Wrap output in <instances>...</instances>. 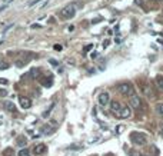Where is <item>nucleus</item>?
Instances as JSON below:
<instances>
[{"instance_id":"1","label":"nucleus","mask_w":163,"mask_h":156,"mask_svg":"<svg viewBox=\"0 0 163 156\" xmlns=\"http://www.w3.org/2000/svg\"><path fill=\"white\" fill-rule=\"evenodd\" d=\"M130 140H132V143H135L137 146H142V145H144V143L147 142V136L144 133H142V132H132Z\"/></svg>"},{"instance_id":"2","label":"nucleus","mask_w":163,"mask_h":156,"mask_svg":"<svg viewBox=\"0 0 163 156\" xmlns=\"http://www.w3.org/2000/svg\"><path fill=\"white\" fill-rule=\"evenodd\" d=\"M119 92L122 93V95H124V96H133L135 95V87L132 86V83H120V85L118 86Z\"/></svg>"},{"instance_id":"3","label":"nucleus","mask_w":163,"mask_h":156,"mask_svg":"<svg viewBox=\"0 0 163 156\" xmlns=\"http://www.w3.org/2000/svg\"><path fill=\"white\" fill-rule=\"evenodd\" d=\"M74 13H76V9H74V6L69 4V6H66V7H63V9H62L60 16H62V19L69 20V19H72V17H74Z\"/></svg>"},{"instance_id":"4","label":"nucleus","mask_w":163,"mask_h":156,"mask_svg":"<svg viewBox=\"0 0 163 156\" xmlns=\"http://www.w3.org/2000/svg\"><path fill=\"white\" fill-rule=\"evenodd\" d=\"M130 115H132V110L129 106H122L120 110L116 113V116L120 117V119H127V117H130Z\"/></svg>"},{"instance_id":"5","label":"nucleus","mask_w":163,"mask_h":156,"mask_svg":"<svg viewBox=\"0 0 163 156\" xmlns=\"http://www.w3.org/2000/svg\"><path fill=\"white\" fill-rule=\"evenodd\" d=\"M19 103H20V106H22L23 109H29V107L32 106V100H30L29 98H26V96H20Z\"/></svg>"},{"instance_id":"6","label":"nucleus","mask_w":163,"mask_h":156,"mask_svg":"<svg viewBox=\"0 0 163 156\" xmlns=\"http://www.w3.org/2000/svg\"><path fill=\"white\" fill-rule=\"evenodd\" d=\"M110 96H109V93L107 92H102L100 95H99V103L102 104V106H106V104L109 103V100H110Z\"/></svg>"},{"instance_id":"7","label":"nucleus","mask_w":163,"mask_h":156,"mask_svg":"<svg viewBox=\"0 0 163 156\" xmlns=\"http://www.w3.org/2000/svg\"><path fill=\"white\" fill-rule=\"evenodd\" d=\"M130 106L132 107H135V109H139L140 106H142V102H140V98L136 96V95H133L130 98Z\"/></svg>"},{"instance_id":"8","label":"nucleus","mask_w":163,"mask_h":156,"mask_svg":"<svg viewBox=\"0 0 163 156\" xmlns=\"http://www.w3.org/2000/svg\"><path fill=\"white\" fill-rule=\"evenodd\" d=\"M120 107H122V104L119 103L118 100H112L110 102V109L113 113H118V112L120 110Z\"/></svg>"},{"instance_id":"9","label":"nucleus","mask_w":163,"mask_h":156,"mask_svg":"<svg viewBox=\"0 0 163 156\" xmlns=\"http://www.w3.org/2000/svg\"><path fill=\"white\" fill-rule=\"evenodd\" d=\"M46 150H47V148H46V145H43V143H39V145L34 148V152H36L37 155H43V153H46Z\"/></svg>"},{"instance_id":"10","label":"nucleus","mask_w":163,"mask_h":156,"mask_svg":"<svg viewBox=\"0 0 163 156\" xmlns=\"http://www.w3.org/2000/svg\"><path fill=\"white\" fill-rule=\"evenodd\" d=\"M3 107H4V109H7L9 112H14V110H16V104L12 103V102H9V100L3 102Z\"/></svg>"},{"instance_id":"11","label":"nucleus","mask_w":163,"mask_h":156,"mask_svg":"<svg viewBox=\"0 0 163 156\" xmlns=\"http://www.w3.org/2000/svg\"><path fill=\"white\" fill-rule=\"evenodd\" d=\"M53 83V79L50 76H47V78H43L42 79V85L45 86V87H50Z\"/></svg>"},{"instance_id":"12","label":"nucleus","mask_w":163,"mask_h":156,"mask_svg":"<svg viewBox=\"0 0 163 156\" xmlns=\"http://www.w3.org/2000/svg\"><path fill=\"white\" fill-rule=\"evenodd\" d=\"M16 145L20 146V148H22V146H26V145H27V139L25 136H19L17 139H16Z\"/></svg>"},{"instance_id":"13","label":"nucleus","mask_w":163,"mask_h":156,"mask_svg":"<svg viewBox=\"0 0 163 156\" xmlns=\"http://www.w3.org/2000/svg\"><path fill=\"white\" fill-rule=\"evenodd\" d=\"M53 130H54V129H53L50 125H45V126H42V132H43L45 135H52Z\"/></svg>"},{"instance_id":"14","label":"nucleus","mask_w":163,"mask_h":156,"mask_svg":"<svg viewBox=\"0 0 163 156\" xmlns=\"http://www.w3.org/2000/svg\"><path fill=\"white\" fill-rule=\"evenodd\" d=\"M156 85H157L159 89H162V90H163V76H162V75L156 76Z\"/></svg>"},{"instance_id":"15","label":"nucleus","mask_w":163,"mask_h":156,"mask_svg":"<svg viewBox=\"0 0 163 156\" xmlns=\"http://www.w3.org/2000/svg\"><path fill=\"white\" fill-rule=\"evenodd\" d=\"M26 62H27V59H17L16 60V66L17 67H23V66L26 65Z\"/></svg>"},{"instance_id":"16","label":"nucleus","mask_w":163,"mask_h":156,"mask_svg":"<svg viewBox=\"0 0 163 156\" xmlns=\"http://www.w3.org/2000/svg\"><path fill=\"white\" fill-rule=\"evenodd\" d=\"M156 112L159 115H162L163 116V103H157L156 104Z\"/></svg>"},{"instance_id":"17","label":"nucleus","mask_w":163,"mask_h":156,"mask_svg":"<svg viewBox=\"0 0 163 156\" xmlns=\"http://www.w3.org/2000/svg\"><path fill=\"white\" fill-rule=\"evenodd\" d=\"M19 156H32V155L29 153V150L27 149H23V150H20L19 152Z\"/></svg>"},{"instance_id":"18","label":"nucleus","mask_w":163,"mask_h":156,"mask_svg":"<svg viewBox=\"0 0 163 156\" xmlns=\"http://www.w3.org/2000/svg\"><path fill=\"white\" fill-rule=\"evenodd\" d=\"M39 1H42V0H33V1H30V3H29V6H34V4H37Z\"/></svg>"},{"instance_id":"19","label":"nucleus","mask_w":163,"mask_h":156,"mask_svg":"<svg viewBox=\"0 0 163 156\" xmlns=\"http://www.w3.org/2000/svg\"><path fill=\"white\" fill-rule=\"evenodd\" d=\"M135 4H137V6H142V4H143V0H135Z\"/></svg>"},{"instance_id":"20","label":"nucleus","mask_w":163,"mask_h":156,"mask_svg":"<svg viewBox=\"0 0 163 156\" xmlns=\"http://www.w3.org/2000/svg\"><path fill=\"white\" fill-rule=\"evenodd\" d=\"M6 95H7V92L4 89H0V96H6Z\"/></svg>"},{"instance_id":"21","label":"nucleus","mask_w":163,"mask_h":156,"mask_svg":"<svg viewBox=\"0 0 163 156\" xmlns=\"http://www.w3.org/2000/svg\"><path fill=\"white\" fill-rule=\"evenodd\" d=\"M0 83H1V85H7V80L6 79H0Z\"/></svg>"},{"instance_id":"22","label":"nucleus","mask_w":163,"mask_h":156,"mask_svg":"<svg viewBox=\"0 0 163 156\" xmlns=\"http://www.w3.org/2000/svg\"><path fill=\"white\" fill-rule=\"evenodd\" d=\"M9 67V65L7 63H4V65H0V69H7Z\"/></svg>"},{"instance_id":"23","label":"nucleus","mask_w":163,"mask_h":156,"mask_svg":"<svg viewBox=\"0 0 163 156\" xmlns=\"http://www.w3.org/2000/svg\"><path fill=\"white\" fill-rule=\"evenodd\" d=\"M162 135H163V126H162Z\"/></svg>"},{"instance_id":"24","label":"nucleus","mask_w":163,"mask_h":156,"mask_svg":"<svg viewBox=\"0 0 163 156\" xmlns=\"http://www.w3.org/2000/svg\"><path fill=\"white\" fill-rule=\"evenodd\" d=\"M4 1H9V0H4Z\"/></svg>"}]
</instances>
